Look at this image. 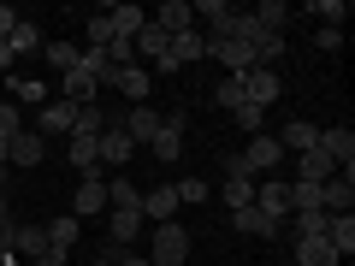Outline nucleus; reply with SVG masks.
Here are the masks:
<instances>
[{
  "mask_svg": "<svg viewBox=\"0 0 355 266\" xmlns=\"http://www.w3.org/2000/svg\"><path fill=\"white\" fill-rule=\"evenodd\" d=\"M77 71H89L95 83H113V60H107V48H83V53H77Z\"/></svg>",
  "mask_w": 355,
  "mask_h": 266,
  "instance_id": "473e14b6",
  "label": "nucleus"
},
{
  "mask_svg": "<svg viewBox=\"0 0 355 266\" xmlns=\"http://www.w3.org/2000/svg\"><path fill=\"white\" fill-rule=\"evenodd\" d=\"M89 266H113V260H89Z\"/></svg>",
  "mask_w": 355,
  "mask_h": 266,
  "instance_id": "5fc2aeb1",
  "label": "nucleus"
},
{
  "mask_svg": "<svg viewBox=\"0 0 355 266\" xmlns=\"http://www.w3.org/2000/svg\"><path fill=\"white\" fill-rule=\"evenodd\" d=\"M18 254H30V260H36V266H65V254L60 249H48V231H42V225H18Z\"/></svg>",
  "mask_w": 355,
  "mask_h": 266,
  "instance_id": "1a4fd4ad",
  "label": "nucleus"
},
{
  "mask_svg": "<svg viewBox=\"0 0 355 266\" xmlns=\"http://www.w3.org/2000/svg\"><path fill=\"white\" fill-rule=\"evenodd\" d=\"M326 242L338 260H349L355 254V213H326Z\"/></svg>",
  "mask_w": 355,
  "mask_h": 266,
  "instance_id": "f3484780",
  "label": "nucleus"
},
{
  "mask_svg": "<svg viewBox=\"0 0 355 266\" xmlns=\"http://www.w3.org/2000/svg\"><path fill=\"white\" fill-rule=\"evenodd\" d=\"M0 225H6V190H0Z\"/></svg>",
  "mask_w": 355,
  "mask_h": 266,
  "instance_id": "603ef678",
  "label": "nucleus"
},
{
  "mask_svg": "<svg viewBox=\"0 0 355 266\" xmlns=\"http://www.w3.org/2000/svg\"><path fill=\"white\" fill-rule=\"evenodd\" d=\"M48 160V142L36 136V130H18L12 142H6V166H42Z\"/></svg>",
  "mask_w": 355,
  "mask_h": 266,
  "instance_id": "4468645a",
  "label": "nucleus"
},
{
  "mask_svg": "<svg viewBox=\"0 0 355 266\" xmlns=\"http://www.w3.org/2000/svg\"><path fill=\"white\" fill-rule=\"evenodd\" d=\"M113 266H148V254H119Z\"/></svg>",
  "mask_w": 355,
  "mask_h": 266,
  "instance_id": "3c124183",
  "label": "nucleus"
},
{
  "mask_svg": "<svg viewBox=\"0 0 355 266\" xmlns=\"http://www.w3.org/2000/svg\"><path fill=\"white\" fill-rule=\"evenodd\" d=\"M196 60H207V36H202V30H184V36H172L160 71H178V65H196Z\"/></svg>",
  "mask_w": 355,
  "mask_h": 266,
  "instance_id": "9d476101",
  "label": "nucleus"
},
{
  "mask_svg": "<svg viewBox=\"0 0 355 266\" xmlns=\"http://www.w3.org/2000/svg\"><path fill=\"white\" fill-rule=\"evenodd\" d=\"M308 12L326 18L331 30H343V18H349V0H308Z\"/></svg>",
  "mask_w": 355,
  "mask_h": 266,
  "instance_id": "4c0bfd02",
  "label": "nucleus"
},
{
  "mask_svg": "<svg viewBox=\"0 0 355 266\" xmlns=\"http://www.w3.org/2000/svg\"><path fill=\"white\" fill-rule=\"evenodd\" d=\"M291 213H326L320 207V184H291Z\"/></svg>",
  "mask_w": 355,
  "mask_h": 266,
  "instance_id": "e433bc0d",
  "label": "nucleus"
},
{
  "mask_svg": "<svg viewBox=\"0 0 355 266\" xmlns=\"http://www.w3.org/2000/svg\"><path fill=\"white\" fill-rule=\"evenodd\" d=\"M113 207H130V213H142V190L130 184V177H113V184H107V213H113Z\"/></svg>",
  "mask_w": 355,
  "mask_h": 266,
  "instance_id": "7c9ffc66",
  "label": "nucleus"
},
{
  "mask_svg": "<svg viewBox=\"0 0 355 266\" xmlns=\"http://www.w3.org/2000/svg\"><path fill=\"white\" fill-rule=\"evenodd\" d=\"M77 136H101V130H107V113H101V107H77Z\"/></svg>",
  "mask_w": 355,
  "mask_h": 266,
  "instance_id": "a19ab883",
  "label": "nucleus"
},
{
  "mask_svg": "<svg viewBox=\"0 0 355 266\" xmlns=\"http://www.w3.org/2000/svg\"><path fill=\"white\" fill-rule=\"evenodd\" d=\"M172 190H178V207H202L207 202V184H202V177H178Z\"/></svg>",
  "mask_w": 355,
  "mask_h": 266,
  "instance_id": "ea45409f",
  "label": "nucleus"
},
{
  "mask_svg": "<svg viewBox=\"0 0 355 266\" xmlns=\"http://www.w3.org/2000/svg\"><path fill=\"white\" fill-rule=\"evenodd\" d=\"M231 118H237V125L249 130V136H261V125H266V113H261V107H249V101H243V107H237Z\"/></svg>",
  "mask_w": 355,
  "mask_h": 266,
  "instance_id": "37998d69",
  "label": "nucleus"
},
{
  "mask_svg": "<svg viewBox=\"0 0 355 266\" xmlns=\"http://www.w3.org/2000/svg\"><path fill=\"white\" fill-rule=\"evenodd\" d=\"M130 48H137V53H142V60H148V65H154V71H160V65H166V48H172V36H166V30H160V24H154V18H148V24H142V30H137V42H130Z\"/></svg>",
  "mask_w": 355,
  "mask_h": 266,
  "instance_id": "2eb2a0df",
  "label": "nucleus"
},
{
  "mask_svg": "<svg viewBox=\"0 0 355 266\" xmlns=\"http://www.w3.org/2000/svg\"><path fill=\"white\" fill-rule=\"evenodd\" d=\"M154 24H160L166 36H184V30H196V12H190V0H166L160 12H154Z\"/></svg>",
  "mask_w": 355,
  "mask_h": 266,
  "instance_id": "5701e85b",
  "label": "nucleus"
},
{
  "mask_svg": "<svg viewBox=\"0 0 355 266\" xmlns=\"http://www.w3.org/2000/svg\"><path fill=\"white\" fill-rule=\"evenodd\" d=\"M142 219H154V225L178 219V190H172V184H160V190H148V195H142Z\"/></svg>",
  "mask_w": 355,
  "mask_h": 266,
  "instance_id": "4be33fe9",
  "label": "nucleus"
},
{
  "mask_svg": "<svg viewBox=\"0 0 355 266\" xmlns=\"http://www.w3.org/2000/svg\"><path fill=\"white\" fill-rule=\"evenodd\" d=\"M71 125H77V107H71V101H48V107L36 113V136H42V142L71 136Z\"/></svg>",
  "mask_w": 355,
  "mask_h": 266,
  "instance_id": "423d86ee",
  "label": "nucleus"
},
{
  "mask_svg": "<svg viewBox=\"0 0 355 266\" xmlns=\"http://www.w3.org/2000/svg\"><path fill=\"white\" fill-rule=\"evenodd\" d=\"M225 207L237 213V207H254V184L249 177H225Z\"/></svg>",
  "mask_w": 355,
  "mask_h": 266,
  "instance_id": "58836bf2",
  "label": "nucleus"
},
{
  "mask_svg": "<svg viewBox=\"0 0 355 266\" xmlns=\"http://www.w3.org/2000/svg\"><path fill=\"white\" fill-rule=\"evenodd\" d=\"M184 130H190V113H166L160 118V130H154V142H148L160 166H172L178 154H184Z\"/></svg>",
  "mask_w": 355,
  "mask_h": 266,
  "instance_id": "7ed1b4c3",
  "label": "nucleus"
},
{
  "mask_svg": "<svg viewBox=\"0 0 355 266\" xmlns=\"http://www.w3.org/2000/svg\"><path fill=\"white\" fill-rule=\"evenodd\" d=\"M12 95L24 107H48V83H42V77H12Z\"/></svg>",
  "mask_w": 355,
  "mask_h": 266,
  "instance_id": "c9c22d12",
  "label": "nucleus"
},
{
  "mask_svg": "<svg viewBox=\"0 0 355 266\" xmlns=\"http://www.w3.org/2000/svg\"><path fill=\"white\" fill-rule=\"evenodd\" d=\"M18 130H24V113H12V101L0 107V142H12Z\"/></svg>",
  "mask_w": 355,
  "mask_h": 266,
  "instance_id": "c03bdc74",
  "label": "nucleus"
},
{
  "mask_svg": "<svg viewBox=\"0 0 355 266\" xmlns=\"http://www.w3.org/2000/svg\"><path fill=\"white\" fill-rule=\"evenodd\" d=\"M113 42V24H107V12L101 18H89V48H107Z\"/></svg>",
  "mask_w": 355,
  "mask_h": 266,
  "instance_id": "49530a36",
  "label": "nucleus"
},
{
  "mask_svg": "<svg viewBox=\"0 0 355 266\" xmlns=\"http://www.w3.org/2000/svg\"><path fill=\"white\" fill-rule=\"evenodd\" d=\"M95 89H101V83H95L89 71H77V65H71V71L60 77V101H71V107H95Z\"/></svg>",
  "mask_w": 355,
  "mask_h": 266,
  "instance_id": "6ab92c4d",
  "label": "nucleus"
},
{
  "mask_svg": "<svg viewBox=\"0 0 355 266\" xmlns=\"http://www.w3.org/2000/svg\"><path fill=\"white\" fill-rule=\"evenodd\" d=\"M130 154H137V142L125 136L119 118H107V130H101V160H107V166H130Z\"/></svg>",
  "mask_w": 355,
  "mask_h": 266,
  "instance_id": "dca6fc26",
  "label": "nucleus"
},
{
  "mask_svg": "<svg viewBox=\"0 0 355 266\" xmlns=\"http://www.w3.org/2000/svg\"><path fill=\"white\" fill-rule=\"evenodd\" d=\"M42 231H48V249H71V242H77V231H83V219H71V213H60V219H48V225H42Z\"/></svg>",
  "mask_w": 355,
  "mask_h": 266,
  "instance_id": "c85d7f7f",
  "label": "nucleus"
},
{
  "mask_svg": "<svg viewBox=\"0 0 355 266\" xmlns=\"http://www.w3.org/2000/svg\"><path fill=\"white\" fill-rule=\"evenodd\" d=\"M314 42H320V48H326V53H338V48H343V30H331V24H320V36H314Z\"/></svg>",
  "mask_w": 355,
  "mask_h": 266,
  "instance_id": "de8ad7c7",
  "label": "nucleus"
},
{
  "mask_svg": "<svg viewBox=\"0 0 355 266\" xmlns=\"http://www.w3.org/2000/svg\"><path fill=\"white\" fill-rule=\"evenodd\" d=\"M320 207H326V213H349V207H355V177L331 172L326 184H320Z\"/></svg>",
  "mask_w": 355,
  "mask_h": 266,
  "instance_id": "a211bd4d",
  "label": "nucleus"
},
{
  "mask_svg": "<svg viewBox=\"0 0 355 266\" xmlns=\"http://www.w3.org/2000/svg\"><path fill=\"white\" fill-rule=\"evenodd\" d=\"M6 42H12V53H36V60H42V48H48V36H42V30L30 24V18H18Z\"/></svg>",
  "mask_w": 355,
  "mask_h": 266,
  "instance_id": "c756f323",
  "label": "nucleus"
},
{
  "mask_svg": "<svg viewBox=\"0 0 355 266\" xmlns=\"http://www.w3.org/2000/svg\"><path fill=\"white\" fill-rule=\"evenodd\" d=\"M331 172H338V160H331V154L320 148V142H314L308 154H296V184H326Z\"/></svg>",
  "mask_w": 355,
  "mask_h": 266,
  "instance_id": "ddd939ff",
  "label": "nucleus"
},
{
  "mask_svg": "<svg viewBox=\"0 0 355 266\" xmlns=\"http://www.w3.org/2000/svg\"><path fill=\"white\" fill-rule=\"evenodd\" d=\"M296 266H338L326 237H296Z\"/></svg>",
  "mask_w": 355,
  "mask_h": 266,
  "instance_id": "bb28decb",
  "label": "nucleus"
},
{
  "mask_svg": "<svg viewBox=\"0 0 355 266\" xmlns=\"http://www.w3.org/2000/svg\"><path fill=\"white\" fill-rule=\"evenodd\" d=\"M107 24H113V36L137 42V30L148 24V12H142V6H107Z\"/></svg>",
  "mask_w": 355,
  "mask_h": 266,
  "instance_id": "393cba45",
  "label": "nucleus"
},
{
  "mask_svg": "<svg viewBox=\"0 0 355 266\" xmlns=\"http://www.w3.org/2000/svg\"><path fill=\"white\" fill-rule=\"evenodd\" d=\"M160 118H166V113H154V107H137V113H125L119 125H125V136H130V142H154Z\"/></svg>",
  "mask_w": 355,
  "mask_h": 266,
  "instance_id": "b1692460",
  "label": "nucleus"
},
{
  "mask_svg": "<svg viewBox=\"0 0 355 266\" xmlns=\"http://www.w3.org/2000/svg\"><path fill=\"white\" fill-rule=\"evenodd\" d=\"M77 53H83V48H77V42H48V48H42V65H53V71H71V65H77Z\"/></svg>",
  "mask_w": 355,
  "mask_h": 266,
  "instance_id": "72a5a7b5",
  "label": "nucleus"
},
{
  "mask_svg": "<svg viewBox=\"0 0 355 266\" xmlns=\"http://www.w3.org/2000/svg\"><path fill=\"white\" fill-rule=\"evenodd\" d=\"M207 60L225 65V77H249L254 71V53L243 48V42H231V36H207Z\"/></svg>",
  "mask_w": 355,
  "mask_h": 266,
  "instance_id": "39448f33",
  "label": "nucleus"
},
{
  "mask_svg": "<svg viewBox=\"0 0 355 266\" xmlns=\"http://www.w3.org/2000/svg\"><path fill=\"white\" fill-rule=\"evenodd\" d=\"M320 142V130L308 125V118H291V125H284V136H279V148H296V154H308Z\"/></svg>",
  "mask_w": 355,
  "mask_h": 266,
  "instance_id": "2f4dec72",
  "label": "nucleus"
},
{
  "mask_svg": "<svg viewBox=\"0 0 355 266\" xmlns=\"http://www.w3.org/2000/svg\"><path fill=\"white\" fill-rule=\"evenodd\" d=\"M12 60H18V53H12V42L0 36V71H6V77H12Z\"/></svg>",
  "mask_w": 355,
  "mask_h": 266,
  "instance_id": "09e8293b",
  "label": "nucleus"
},
{
  "mask_svg": "<svg viewBox=\"0 0 355 266\" xmlns=\"http://www.w3.org/2000/svg\"><path fill=\"white\" fill-rule=\"evenodd\" d=\"M279 160H284L279 136H266V130H261V136H249V148H243V154H231V160H225V177H266Z\"/></svg>",
  "mask_w": 355,
  "mask_h": 266,
  "instance_id": "f257e3e1",
  "label": "nucleus"
},
{
  "mask_svg": "<svg viewBox=\"0 0 355 266\" xmlns=\"http://www.w3.org/2000/svg\"><path fill=\"white\" fill-rule=\"evenodd\" d=\"M89 213H107V177H77L71 219H89Z\"/></svg>",
  "mask_w": 355,
  "mask_h": 266,
  "instance_id": "9b49d317",
  "label": "nucleus"
},
{
  "mask_svg": "<svg viewBox=\"0 0 355 266\" xmlns=\"http://www.w3.org/2000/svg\"><path fill=\"white\" fill-rule=\"evenodd\" d=\"M190 12H196V24H214V36H225V24H231L237 6H231V0H196Z\"/></svg>",
  "mask_w": 355,
  "mask_h": 266,
  "instance_id": "cd10ccee",
  "label": "nucleus"
},
{
  "mask_svg": "<svg viewBox=\"0 0 355 266\" xmlns=\"http://www.w3.org/2000/svg\"><path fill=\"white\" fill-rule=\"evenodd\" d=\"M214 101L225 107V113H237V107H243V77H225V83L214 89Z\"/></svg>",
  "mask_w": 355,
  "mask_h": 266,
  "instance_id": "79ce46f5",
  "label": "nucleus"
},
{
  "mask_svg": "<svg viewBox=\"0 0 355 266\" xmlns=\"http://www.w3.org/2000/svg\"><path fill=\"white\" fill-rule=\"evenodd\" d=\"M107 231H113L119 249H130V242H137V231H142V213H130V207H113V213H107Z\"/></svg>",
  "mask_w": 355,
  "mask_h": 266,
  "instance_id": "a878e982",
  "label": "nucleus"
},
{
  "mask_svg": "<svg viewBox=\"0 0 355 266\" xmlns=\"http://www.w3.org/2000/svg\"><path fill=\"white\" fill-rule=\"evenodd\" d=\"M231 225H237L243 237H261V242H272V237L284 231V225H272V219H266L261 207H237V213H231Z\"/></svg>",
  "mask_w": 355,
  "mask_h": 266,
  "instance_id": "aec40b11",
  "label": "nucleus"
},
{
  "mask_svg": "<svg viewBox=\"0 0 355 266\" xmlns=\"http://www.w3.org/2000/svg\"><path fill=\"white\" fill-rule=\"evenodd\" d=\"M284 18H291L284 0H261V6H254V24H261V30H279V36H284Z\"/></svg>",
  "mask_w": 355,
  "mask_h": 266,
  "instance_id": "f704fd0d",
  "label": "nucleus"
},
{
  "mask_svg": "<svg viewBox=\"0 0 355 266\" xmlns=\"http://www.w3.org/2000/svg\"><path fill=\"white\" fill-rule=\"evenodd\" d=\"M296 237H326V213H296Z\"/></svg>",
  "mask_w": 355,
  "mask_h": 266,
  "instance_id": "a18cd8bd",
  "label": "nucleus"
},
{
  "mask_svg": "<svg viewBox=\"0 0 355 266\" xmlns=\"http://www.w3.org/2000/svg\"><path fill=\"white\" fill-rule=\"evenodd\" d=\"M113 89H119V95H125V101H148V89H154V77H148V65H119V71H113Z\"/></svg>",
  "mask_w": 355,
  "mask_h": 266,
  "instance_id": "f8f14e48",
  "label": "nucleus"
},
{
  "mask_svg": "<svg viewBox=\"0 0 355 266\" xmlns=\"http://www.w3.org/2000/svg\"><path fill=\"white\" fill-rule=\"evenodd\" d=\"M279 95H284V77H279V71H261V65H254V71L243 77V101H249V107H261V113H266L272 101H279Z\"/></svg>",
  "mask_w": 355,
  "mask_h": 266,
  "instance_id": "0eeeda50",
  "label": "nucleus"
},
{
  "mask_svg": "<svg viewBox=\"0 0 355 266\" xmlns=\"http://www.w3.org/2000/svg\"><path fill=\"white\" fill-rule=\"evenodd\" d=\"M0 166H6V142H0Z\"/></svg>",
  "mask_w": 355,
  "mask_h": 266,
  "instance_id": "864d4df0",
  "label": "nucleus"
},
{
  "mask_svg": "<svg viewBox=\"0 0 355 266\" xmlns=\"http://www.w3.org/2000/svg\"><path fill=\"white\" fill-rule=\"evenodd\" d=\"M184 254H190V231L178 225V219L154 225V254H148V266H184Z\"/></svg>",
  "mask_w": 355,
  "mask_h": 266,
  "instance_id": "f03ea898",
  "label": "nucleus"
},
{
  "mask_svg": "<svg viewBox=\"0 0 355 266\" xmlns=\"http://www.w3.org/2000/svg\"><path fill=\"white\" fill-rule=\"evenodd\" d=\"M12 24H18V12H12V6H0V36H12Z\"/></svg>",
  "mask_w": 355,
  "mask_h": 266,
  "instance_id": "8fccbe9b",
  "label": "nucleus"
},
{
  "mask_svg": "<svg viewBox=\"0 0 355 266\" xmlns=\"http://www.w3.org/2000/svg\"><path fill=\"white\" fill-rule=\"evenodd\" d=\"M65 166H71L77 177H101V136H65Z\"/></svg>",
  "mask_w": 355,
  "mask_h": 266,
  "instance_id": "20e7f679",
  "label": "nucleus"
},
{
  "mask_svg": "<svg viewBox=\"0 0 355 266\" xmlns=\"http://www.w3.org/2000/svg\"><path fill=\"white\" fill-rule=\"evenodd\" d=\"M254 207H261L272 225H284V219H291V184H284V177H266L261 190H254Z\"/></svg>",
  "mask_w": 355,
  "mask_h": 266,
  "instance_id": "6e6552de",
  "label": "nucleus"
},
{
  "mask_svg": "<svg viewBox=\"0 0 355 266\" xmlns=\"http://www.w3.org/2000/svg\"><path fill=\"white\" fill-rule=\"evenodd\" d=\"M320 148H326L338 166H355V130H349V125H331V130H320Z\"/></svg>",
  "mask_w": 355,
  "mask_h": 266,
  "instance_id": "412c9836",
  "label": "nucleus"
}]
</instances>
